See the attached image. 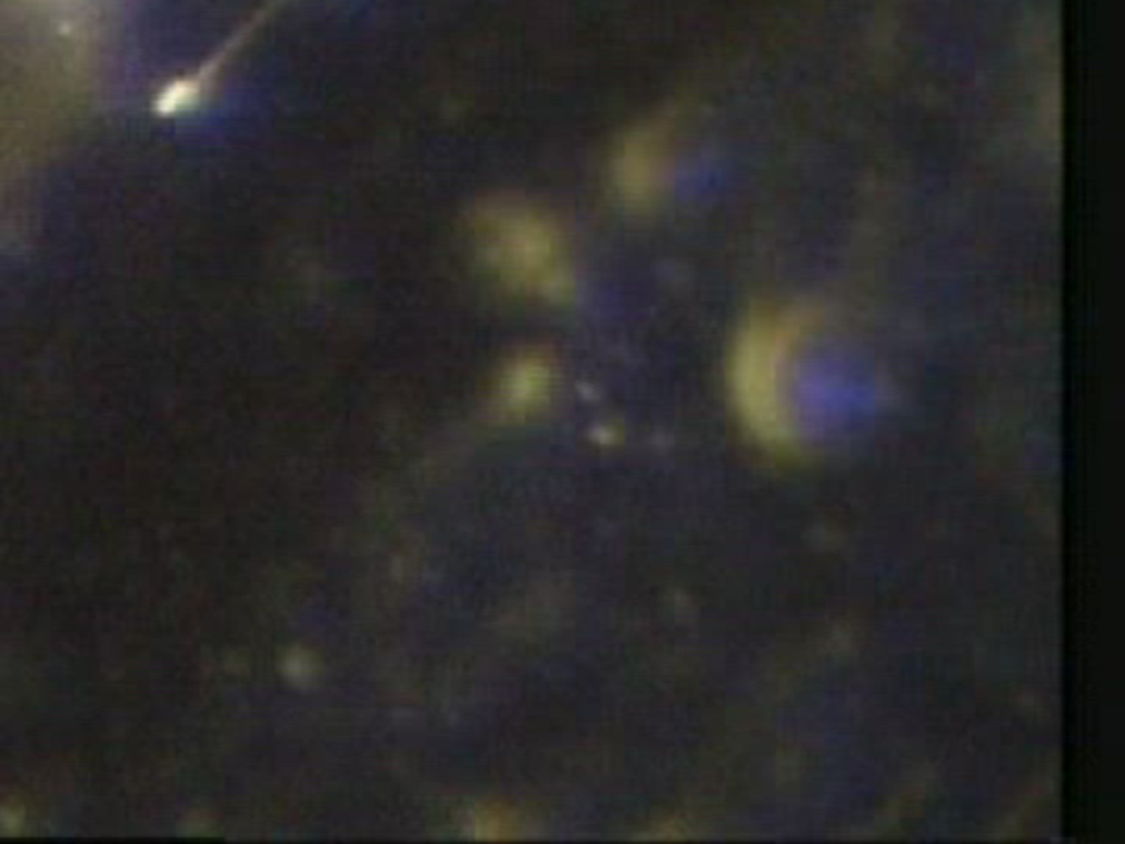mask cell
<instances>
[{"instance_id":"obj_3","label":"cell","mask_w":1125,"mask_h":844,"mask_svg":"<svg viewBox=\"0 0 1125 844\" xmlns=\"http://www.w3.org/2000/svg\"><path fill=\"white\" fill-rule=\"evenodd\" d=\"M668 141L656 126L631 130L611 159V186L631 209L654 207L668 183Z\"/></svg>"},{"instance_id":"obj_1","label":"cell","mask_w":1125,"mask_h":844,"mask_svg":"<svg viewBox=\"0 0 1125 844\" xmlns=\"http://www.w3.org/2000/svg\"><path fill=\"white\" fill-rule=\"evenodd\" d=\"M475 249L488 274L530 299H565L574 276L559 225L519 198H490L472 216Z\"/></svg>"},{"instance_id":"obj_2","label":"cell","mask_w":1125,"mask_h":844,"mask_svg":"<svg viewBox=\"0 0 1125 844\" xmlns=\"http://www.w3.org/2000/svg\"><path fill=\"white\" fill-rule=\"evenodd\" d=\"M796 341V321L778 312L754 317L737 341L735 396L746 423L765 440L787 443L794 434L789 370Z\"/></svg>"},{"instance_id":"obj_4","label":"cell","mask_w":1125,"mask_h":844,"mask_svg":"<svg viewBox=\"0 0 1125 844\" xmlns=\"http://www.w3.org/2000/svg\"><path fill=\"white\" fill-rule=\"evenodd\" d=\"M544 380H546V370L541 364H535V361L519 364L510 378V387H508L510 398L515 403H526L528 398H532L535 394H539L544 389Z\"/></svg>"}]
</instances>
